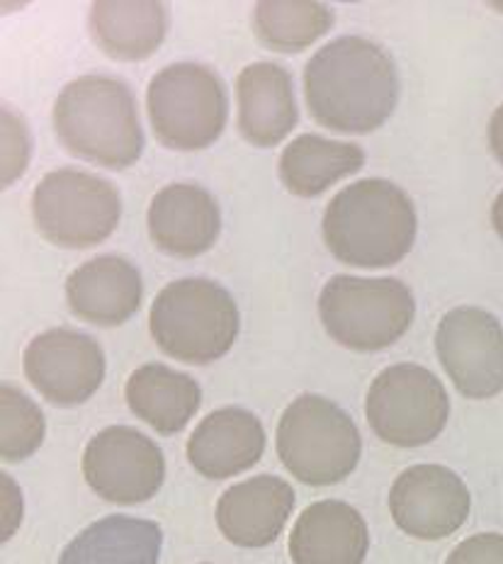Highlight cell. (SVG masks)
Here are the masks:
<instances>
[{
    "mask_svg": "<svg viewBox=\"0 0 503 564\" xmlns=\"http://www.w3.org/2000/svg\"><path fill=\"white\" fill-rule=\"evenodd\" d=\"M237 124L253 147L283 144L299 122L292 74L277 62H253L237 76Z\"/></svg>",
    "mask_w": 503,
    "mask_h": 564,
    "instance_id": "cell-18",
    "label": "cell"
},
{
    "mask_svg": "<svg viewBox=\"0 0 503 564\" xmlns=\"http://www.w3.org/2000/svg\"><path fill=\"white\" fill-rule=\"evenodd\" d=\"M321 231L336 261L370 270L392 268L416 241V205L404 187L387 178H360L331 197Z\"/></svg>",
    "mask_w": 503,
    "mask_h": 564,
    "instance_id": "cell-2",
    "label": "cell"
},
{
    "mask_svg": "<svg viewBox=\"0 0 503 564\" xmlns=\"http://www.w3.org/2000/svg\"><path fill=\"white\" fill-rule=\"evenodd\" d=\"M127 406L161 436H175L195 419L203 404V390L187 372L163 362L136 368L124 387Z\"/></svg>",
    "mask_w": 503,
    "mask_h": 564,
    "instance_id": "cell-21",
    "label": "cell"
},
{
    "mask_svg": "<svg viewBox=\"0 0 503 564\" xmlns=\"http://www.w3.org/2000/svg\"><path fill=\"white\" fill-rule=\"evenodd\" d=\"M239 328L237 300L209 278L173 280L151 302V338L161 352L187 366H209L225 358L237 344Z\"/></svg>",
    "mask_w": 503,
    "mask_h": 564,
    "instance_id": "cell-4",
    "label": "cell"
},
{
    "mask_svg": "<svg viewBox=\"0 0 503 564\" xmlns=\"http://www.w3.org/2000/svg\"><path fill=\"white\" fill-rule=\"evenodd\" d=\"M22 370L46 402L68 409L86 404L100 390L108 360L90 334L58 326L30 340L22 352Z\"/></svg>",
    "mask_w": 503,
    "mask_h": 564,
    "instance_id": "cell-12",
    "label": "cell"
},
{
    "mask_svg": "<svg viewBox=\"0 0 503 564\" xmlns=\"http://www.w3.org/2000/svg\"><path fill=\"white\" fill-rule=\"evenodd\" d=\"M472 494L446 465H414L394 479L390 513L400 531L416 540H446L470 519Z\"/></svg>",
    "mask_w": 503,
    "mask_h": 564,
    "instance_id": "cell-13",
    "label": "cell"
},
{
    "mask_svg": "<svg viewBox=\"0 0 503 564\" xmlns=\"http://www.w3.org/2000/svg\"><path fill=\"white\" fill-rule=\"evenodd\" d=\"M365 416L374 436L392 448H424L448 426L450 397L428 368L396 362L372 380Z\"/></svg>",
    "mask_w": 503,
    "mask_h": 564,
    "instance_id": "cell-9",
    "label": "cell"
},
{
    "mask_svg": "<svg viewBox=\"0 0 503 564\" xmlns=\"http://www.w3.org/2000/svg\"><path fill=\"white\" fill-rule=\"evenodd\" d=\"M154 137L175 151L212 147L229 120V93L212 66L173 62L156 70L146 88Z\"/></svg>",
    "mask_w": 503,
    "mask_h": 564,
    "instance_id": "cell-6",
    "label": "cell"
},
{
    "mask_svg": "<svg viewBox=\"0 0 503 564\" xmlns=\"http://www.w3.org/2000/svg\"><path fill=\"white\" fill-rule=\"evenodd\" d=\"M80 469L88 487L114 507H139L156 497L166 479V455L146 433L108 426L92 436Z\"/></svg>",
    "mask_w": 503,
    "mask_h": 564,
    "instance_id": "cell-10",
    "label": "cell"
},
{
    "mask_svg": "<svg viewBox=\"0 0 503 564\" xmlns=\"http://www.w3.org/2000/svg\"><path fill=\"white\" fill-rule=\"evenodd\" d=\"M168 25L161 0H98L88 10L92 42L117 62H144L166 40Z\"/></svg>",
    "mask_w": 503,
    "mask_h": 564,
    "instance_id": "cell-20",
    "label": "cell"
},
{
    "mask_svg": "<svg viewBox=\"0 0 503 564\" xmlns=\"http://www.w3.org/2000/svg\"><path fill=\"white\" fill-rule=\"evenodd\" d=\"M436 352L462 397L491 399L503 392V326L491 312L472 304L446 312Z\"/></svg>",
    "mask_w": 503,
    "mask_h": 564,
    "instance_id": "cell-11",
    "label": "cell"
},
{
    "mask_svg": "<svg viewBox=\"0 0 503 564\" xmlns=\"http://www.w3.org/2000/svg\"><path fill=\"white\" fill-rule=\"evenodd\" d=\"M261 419L241 406H221L207 414L187 438V463L207 479H229L261 463L265 453Z\"/></svg>",
    "mask_w": 503,
    "mask_h": 564,
    "instance_id": "cell-17",
    "label": "cell"
},
{
    "mask_svg": "<svg viewBox=\"0 0 503 564\" xmlns=\"http://www.w3.org/2000/svg\"><path fill=\"white\" fill-rule=\"evenodd\" d=\"M402 80L392 54L362 34L326 42L304 66V98L321 127L368 134L390 120Z\"/></svg>",
    "mask_w": 503,
    "mask_h": 564,
    "instance_id": "cell-1",
    "label": "cell"
},
{
    "mask_svg": "<svg viewBox=\"0 0 503 564\" xmlns=\"http://www.w3.org/2000/svg\"><path fill=\"white\" fill-rule=\"evenodd\" d=\"M142 273L124 256H96L66 278L68 310L92 326L114 328L127 324L142 307Z\"/></svg>",
    "mask_w": 503,
    "mask_h": 564,
    "instance_id": "cell-15",
    "label": "cell"
},
{
    "mask_svg": "<svg viewBox=\"0 0 503 564\" xmlns=\"http://www.w3.org/2000/svg\"><path fill=\"white\" fill-rule=\"evenodd\" d=\"M197 564H209V562H197Z\"/></svg>",
    "mask_w": 503,
    "mask_h": 564,
    "instance_id": "cell-31",
    "label": "cell"
},
{
    "mask_svg": "<svg viewBox=\"0 0 503 564\" xmlns=\"http://www.w3.org/2000/svg\"><path fill=\"white\" fill-rule=\"evenodd\" d=\"M295 501V489L283 477L255 475L221 494L215 521L231 545L261 550L283 535Z\"/></svg>",
    "mask_w": 503,
    "mask_h": 564,
    "instance_id": "cell-14",
    "label": "cell"
},
{
    "mask_svg": "<svg viewBox=\"0 0 503 564\" xmlns=\"http://www.w3.org/2000/svg\"><path fill=\"white\" fill-rule=\"evenodd\" d=\"M275 448L292 477L319 489L356 473L362 438L346 409L321 394H302L277 421Z\"/></svg>",
    "mask_w": 503,
    "mask_h": 564,
    "instance_id": "cell-5",
    "label": "cell"
},
{
    "mask_svg": "<svg viewBox=\"0 0 503 564\" xmlns=\"http://www.w3.org/2000/svg\"><path fill=\"white\" fill-rule=\"evenodd\" d=\"M54 132L74 156L105 169H130L144 154V127L134 90L122 78H74L52 110Z\"/></svg>",
    "mask_w": 503,
    "mask_h": 564,
    "instance_id": "cell-3",
    "label": "cell"
},
{
    "mask_svg": "<svg viewBox=\"0 0 503 564\" xmlns=\"http://www.w3.org/2000/svg\"><path fill=\"white\" fill-rule=\"evenodd\" d=\"M365 166V149L356 141L299 134L283 149L277 161L280 181L292 195L319 197L338 181Z\"/></svg>",
    "mask_w": 503,
    "mask_h": 564,
    "instance_id": "cell-22",
    "label": "cell"
},
{
    "mask_svg": "<svg viewBox=\"0 0 503 564\" xmlns=\"http://www.w3.org/2000/svg\"><path fill=\"white\" fill-rule=\"evenodd\" d=\"M161 525L136 516L112 513L84 528L58 557V564H158Z\"/></svg>",
    "mask_w": 503,
    "mask_h": 564,
    "instance_id": "cell-23",
    "label": "cell"
},
{
    "mask_svg": "<svg viewBox=\"0 0 503 564\" xmlns=\"http://www.w3.org/2000/svg\"><path fill=\"white\" fill-rule=\"evenodd\" d=\"M446 564H503V533H477L455 547Z\"/></svg>",
    "mask_w": 503,
    "mask_h": 564,
    "instance_id": "cell-27",
    "label": "cell"
},
{
    "mask_svg": "<svg viewBox=\"0 0 503 564\" xmlns=\"http://www.w3.org/2000/svg\"><path fill=\"white\" fill-rule=\"evenodd\" d=\"M0 499H3V516H0V523H3V543L18 533L22 523V513H25V501H22V491L18 481L8 473L0 475Z\"/></svg>",
    "mask_w": 503,
    "mask_h": 564,
    "instance_id": "cell-28",
    "label": "cell"
},
{
    "mask_svg": "<svg viewBox=\"0 0 503 564\" xmlns=\"http://www.w3.org/2000/svg\"><path fill=\"white\" fill-rule=\"evenodd\" d=\"M0 457L3 463H22L42 448L46 419L42 409L20 390L6 382L0 387Z\"/></svg>",
    "mask_w": 503,
    "mask_h": 564,
    "instance_id": "cell-25",
    "label": "cell"
},
{
    "mask_svg": "<svg viewBox=\"0 0 503 564\" xmlns=\"http://www.w3.org/2000/svg\"><path fill=\"white\" fill-rule=\"evenodd\" d=\"M333 8L317 0H259L253 6V34L267 50L295 54L333 28Z\"/></svg>",
    "mask_w": 503,
    "mask_h": 564,
    "instance_id": "cell-24",
    "label": "cell"
},
{
    "mask_svg": "<svg viewBox=\"0 0 503 564\" xmlns=\"http://www.w3.org/2000/svg\"><path fill=\"white\" fill-rule=\"evenodd\" d=\"M32 156V132L18 110L3 108V185L15 183Z\"/></svg>",
    "mask_w": 503,
    "mask_h": 564,
    "instance_id": "cell-26",
    "label": "cell"
},
{
    "mask_svg": "<svg viewBox=\"0 0 503 564\" xmlns=\"http://www.w3.org/2000/svg\"><path fill=\"white\" fill-rule=\"evenodd\" d=\"M292 564H362L370 531L362 513L341 499L314 501L289 533Z\"/></svg>",
    "mask_w": 503,
    "mask_h": 564,
    "instance_id": "cell-19",
    "label": "cell"
},
{
    "mask_svg": "<svg viewBox=\"0 0 503 564\" xmlns=\"http://www.w3.org/2000/svg\"><path fill=\"white\" fill-rule=\"evenodd\" d=\"M486 139H489L491 154H494V159L503 166V102L494 110V115L489 117Z\"/></svg>",
    "mask_w": 503,
    "mask_h": 564,
    "instance_id": "cell-29",
    "label": "cell"
},
{
    "mask_svg": "<svg viewBox=\"0 0 503 564\" xmlns=\"http://www.w3.org/2000/svg\"><path fill=\"white\" fill-rule=\"evenodd\" d=\"M414 316V292L396 278L333 275L319 295L326 334L356 352L394 346L412 328Z\"/></svg>",
    "mask_w": 503,
    "mask_h": 564,
    "instance_id": "cell-7",
    "label": "cell"
},
{
    "mask_svg": "<svg viewBox=\"0 0 503 564\" xmlns=\"http://www.w3.org/2000/svg\"><path fill=\"white\" fill-rule=\"evenodd\" d=\"M30 207L34 227L62 249H92L108 241L122 219L117 185L72 166L46 173L34 187Z\"/></svg>",
    "mask_w": 503,
    "mask_h": 564,
    "instance_id": "cell-8",
    "label": "cell"
},
{
    "mask_svg": "<svg viewBox=\"0 0 503 564\" xmlns=\"http://www.w3.org/2000/svg\"><path fill=\"white\" fill-rule=\"evenodd\" d=\"M149 237L175 258H197L217 243L221 209L215 195L197 183L163 185L149 205Z\"/></svg>",
    "mask_w": 503,
    "mask_h": 564,
    "instance_id": "cell-16",
    "label": "cell"
},
{
    "mask_svg": "<svg viewBox=\"0 0 503 564\" xmlns=\"http://www.w3.org/2000/svg\"><path fill=\"white\" fill-rule=\"evenodd\" d=\"M491 227L503 239V191L494 197V203H491Z\"/></svg>",
    "mask_w": 503,
    "mask_h": 564,
    "instance_id": "cell-30",
    "label": "cell"
}]
</instances>
